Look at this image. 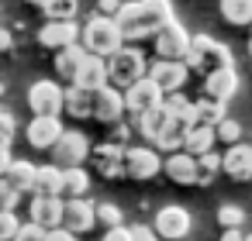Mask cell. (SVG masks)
Segmentation results:
<instances>
[{
	"label": "cell",
	"mask_w": 252,
	"mask_h": 241,
	"mask_svg": "<svg viewBox=\"0 0 252 241\" xmlns=\"http://www.w3.org/2000/svg\"><path fill=\"white\" fill-rule=\"evenodd\" d=\"M221 117H224V104L221 100H211V97L207 100H193V121L190 124H211L214 128Z\"/></svg>",
	"instance_id": "obj_33"
},
{
	"label": "cell",
	"mask_w": 252,
	"mask_h": 241,
	"mask_svg": "<svg viewBox=\"0 0 252 241\" xmlns=\"http://www.w3.org/2000/svg\"><path fill=\"white\" fill-rule=\"evenodd\" d=\"M90 189V172L83 165H73V169H63V189L59 196L63 200H76V196H87Z\"/></svg>",
	"instance_id": "obj_25"
},
{
	"label": "cell",
	"mask_w": 252,
	"mask_h": 241,
	"mask_svg": "<svg viewBox=\"0 0 252 241\" xmlns=\"http://www.w3.org/2000/svg\"><path fill=\"white\" fill-rule=\"evenodd\" d=\"M76 42H80L76 21H45L42 31H38V45H45V49H52V52L66 49V45H76Z\"/></svg>",
	"instance_id": "obj_17"
},
{
	"label": "cell",
	"mask_w": 252,
	"mask_h": 241,
	"mask_svg": "<svg viewBox=\"0 0 252 241\" xmlns=\"http://www.w3.org/2000/svg\"><path fill=\"white\" fill-rule=\"evenodd\" d=\"M90 107H94V93H87V90H80V86H73V83H69V90H63V110H66L69 117L87 121V117H90Z\"/></svg>",
	"instance_id": "obj_22"
},
{
	"label": "cell",
	"mask_w": 252,
	"mask_h": 241,
	"mask_svg": "<svg viewBox=\"0 0 252 241\" xmlns=\"http://www.w3.org/2000/svg\"><path fill=\"white\" fill-rule=\"evenodd\" d=\"M83 45L76 42V45H66V49H59L56 52V73L63 76V80H69L73 83V76H76V69H80V62H83Z\"/></svg>",
	"instance_id": "obj_27"
},
{
	"label": "cell",
	"mask_w": 252,
	"mask_h": 241,
	"mask_svg": "<svg viewBox=\"0 0 252 241\" xmlns=\"http://www.w3.org/2000/svg\"><path fill=\"white\" fill-rule=\"evenodd\" d=\"M131 231V241H159L156 238V231H149L145 224H138V227H128Z\"/></svg>",
	"instance_id": "obj_45"
},
{
	"label": "cell",
	"mask_w": 252,
	"mask_h": 241,
	"mask_svg": "<svg viewBox=\"0 0 252 241\" xmlns=\"http://www.w3.org/2000/svg\"><path fill=\"white\" fill-rule=\"evenodd\" d=\"M7 165H11V148H7V145H0V176H4Z\"/></svg>",
	"instance_id": "obj_49"
},
{
	"label": "cell",
	"mask_w": 252,
	"mask_h": 241,
	"mask_svg": "<svg viewBox=\"0 0 252 241\" xmlns=\"http://www.w3.org/2000/svg\"><path fill=\"white\" fill-rule=\"evenodd\" d=\"M125 141H128V128L121 124V128H114V131H111V145H121V148H125Z\"/></svg>",
	"instance_id": "obj_47"
},
{
	"label": "cell",
	"mask_w": 252,
	"mask_h": 241,
	"mask_svg": "<svg viewBox=\"0 0 252 241\" xmlns=\"http://www.w3.org/2000/svg\"><path fill=\"white\" fill-rule=\"evenodd\" d=\"M183 66L187 69H197V73H211V69L235 66V55H231L228 45H221L211 35H190V45L183 52Z\"/></svg>",
	"instance_id": "obj_1"
},
{
	"label": "cell",
	"mask_w": 252,
	"mask_h": 241,
	"mask_svg": "<svg viewBox=\"0 0 252 241\" xmlns=\"http://www.w3.org/2000/svg\"><path fill=\"white\" fill-rule=\"evenodd\" d=\"M100 241H131V231H128L125 224H118V227H111V231H107Z\"/></svg>",
	"instance_id": "obj_43"
},
{
	"label": "cell",
	"mask_w": 252,
	"mask_h": 241,
	"mask_svg": "<svg viewBox=\"0 0 252 241\" xmlns=\"http://www.w3.org/2000/svg\"><path fill=\"white\" fill-rule=\"evenodd\" d=\"M87 159H94V169H97L100 176H107V179H121V176H125V148H121V145L104 141V145L90 148Z\"/></svg>",
	"instance_id": "obj_16"
},
{
	"label": "cell",
	"mask_w": 252,
	"mask_h": 241,
	"mask_svg": "<svg viewBox=\"0 0 252 241\" xmlns=\"http://www.w3.org/2000/svg\"><path fill=\"white\" fill-rule=\"evenodd\" d=\"M4 179L18 189V193H32V183H35V165L25 162V159H11V165L4 169Z\"/></svg>",
	"instance_id": "obj_26"
},
{
	"label": "cell",
	"mask_w": 252,
	"mask_h": 241,
	"mask_svg": "<svg viewBox=\"0 0 252 241\" xmlns=\"http://www.w3.org/2000/svg\"><path fill=\"white\" fill-rule=\"evenodd\" d=\"M166 124H169V114H166V110H162V104H159V107H152V110H145V114H138V117H135V128H138V131H142V134H145V138H149V141H156V138H159V131H162V128H166Z\"/></svg>",
	"instance_id": "obj_29"
},
{
	"label": "cell",
	"mask_w": 252,
	"mask_h": 241,
	"mask_svg": "<svg viewBox=\"0 0 252 241\" xmlns=\"http://www.w3.org/2000/svg\"><path fill=\"white\" fill-rule=\"evenodd\" d=\"M162 110H166L169 121H176V124H190V121H193V100H187L180 90H176V93H162Z\"/></svg>",
	"instance_id": "obj_28"
},
{
	"label": "cell",
	"mask_w": 252,
	"mask_h": 241,
	"mask_svg": "<svg viewBox=\"0 0 252 241\" xmlns=\"http://www.w3.org/2000/svg\"><path fill=\"white\" fill-rule=\"evenodd\" d=\"M242 220H245V210H242L238 203L218 207V224H221V227H242Z\"/></svg>",
	"instance_id": "obj_37"
},
{
	"label": "cell",
	"mask_w": 252,
	"mask_h": 241,
	"mask_svg": "<svg viewBox=\"0 0 252 241\" xmlns=\"http://www.w3.org/2000/svg\"><path fill=\"white\" fill-rule=\"evenodd\" d=\"M49 152H52V165H59V169H73V165H83V162H87V155H90V141H87L83 131H63Z\"/></svg>",
	"instance_id": "obj_4"
},
{
	"label": "cell",
	"mask_w": 252,
	"mask_h": 241,
	"mask_svg": "<svg viewBox=\"0 0 252 241\" xmlns=\"http://www.w3.org/2000/svg\"><path fill=\"white\" fill-rule=\"evenodd\" d=\"M114 25H118V31H121L125 42H128V38H149V35H152V25H149V18L142 14V4H138V0H135V4H121V7H118Z\"/></svg>",
	"instance_id": "obj_13"
},
{
	"label": "cell",
	"mask_w": 252,
	"mask_h": 241,
	"mask_svg": "<svg viewBox=\"0 0 252 241\" xmlns=\"http://www.w3.org/2000/svg\"><path fill=\"white\" fill-rule=\"evenodd\" d=\"M73 86H80V90H87V93L107 86V62H104L100 55H83L80 69H76V76H73Z\"/></svg>",
	"instance_id": "obj_21"
},
{
	"label": "cell",
	"mask_w": 252,
	"mask_h": 241,
	"mask_svg": "<svg viewBox=\"0 0 252 241\" xmlns=\"http://www.w3.org/2000/svg\"><path fill=\"white\" fill-rule=\"evenodd\" d=\"M159 172H166L176 186H197V159L190 152H183V148L180 152H169Z\"/></svg>",
	"instance_id": "obj_18"
},
{
	"label": "cell",
	"mask_w": 252,
	"mask_h": 241,
	"mask_svg": "<svg viewBox=\"0 0 252 241\" xmlns=\"http://www.w3.org/2000/svg\"><path fill=\"white\" fill-rule=\"evenodd\" d=\"M218 241H242V227H224Z\"/></svg>",
	"instance_id": "obj_48"
},
{
	"label": "cell",
	"mask_w": 252,
	"mask_h": 241,
	"mask_svg": "<svg viewBox=\"0 0 252 241\" xmlns=\"http://www.w3.org/2000/svg\"><path fill=\"white\" fill-rule=\"evenodd\" d=\"M121 42H125V38H121L114 18H100V14H94V18L80 28V45H83L87 55H100V59H107L111 52L121 49Z\"/></svg>",
	"instance_id": "obj_2"
},
{
	"label": "cell",
	"mask_w": 252,
	"mask_h": 241,
	"mask_svg": "<svg viewBox=\"0 0 252 241\" xmlns=\"http://www.w3.org/2000/svg\"><path fill=\"white\" fill-rule=\"evenodd\" d=\"M28 4H32V7H38V11H42V7H45V4H49V0H28Z\"/></svg>",
	"instance_id": "obj_51"
},
{
	"label": "cell",
	"mask_w": 252,
	"mask_h": 241,
	"mask_svg": "<svg viewBox=\"0 0 252 241\" xmlns=\"http://www.w3.org/2000/svg\"><path fill=\"white\" fill-rule=\"evenodd\" d=\"M63 189V169L59 165H35V183H32V193H42V196H59Z\"/></svg>",
	"instance_id": "obj_24"
},
{
	"label": "cell",
	"mask_w": 252,
	"mask_h": 241,
	"mask_svg": "<svg viewBox=\"0 0 252 241\" xmlns=\"http://www.w3.org/2000/svg\"><path fill=\"white\" fill-rule=\"evenodd\" d=\"M159 169H162V159H159V152L152 145H131V148H125V176L128 179L145 183Z\"/></svg>",
	"instance_id": "obj_7"
},
{
	"label": "cell",
	"mask_w": 252,
	"mask_h": 241,
	"mask_svg": "<svg viewBox=\"0 0 252 241\" xmlns=\"http://www.w3.org/2000/svg\"><path fill=\"white\" fill-rule=\"evenodd\" d=\"M107 83L114 86V90H128L135 80H142L145 76V55L138 52V49H118V52H111L107 59Z\"/></svg>",
	"instance_id": "obj_3"
},
{
	"label": "cell",
	"mask_w": 252,
	"mask_h": 241,
	"mask_svg": "<svg viewBox=\"0 0 252 241\" xmlns=\"http://www.w3.org/2000/svg\"><path fill=\"white\" fill-rule=\"evenodd\" d=\"M94 217H97V224H104L107 231L121 224V210H118L114 203H97V207H94Z\"/></svg>",
	"instance_id": "obj_38"
},
{
	"label": "cell",
	"mask_w": 252,
	"mask_h": 241,
	"mask_svg": "<svg viewBox=\"0 0 252 241\" xmlns=\"http://www.w3.org/2000/svg\"><path fill=\"white\" fill-rule=\"evenodd\" d=\"M121 93H125V114H135V117L162 104V90H159L149 76L135 80V83H131L128 90H121Z\"/></svg>",
	"instance_id": "obj_9"
},
{
	"label": "cell",
	"mask_w": 252,
	"mask_h": 241,
	"mask_svg": "<svg viewBox=\"0 0 252 241\" xmlns=\"http://www.w3.org/2000/svg\"><path fill=\"white\" fill-rule=\"evenodd\" d=\"M221 18L228 25H252V0H221Z\"/></svg>",
	"instance_id": "obj_32"
},
{
	"label": "cell",
	"mask_w": 252,
	"mask_h": 241,
	"mask_svg": "<svg viewBox=\"0 0 252 241\" xmlns=\"http://www.w3.org/2000/svg\"><path fill=\"white\" fill-rule=\"evenodd\" d=\"M45 241H80V238L66 227H52V231H45Z\"/></svg>",
	"instance_id": "obj_44"
},
{
	"label": "cell",
	"mask_w": 252,
	"mask_h": 241,
	"mask_svg": "<svg viewBox=\"0 0 252 241\" xmlns=\"http://www.w3.org/2000/svg\"><path fill=\"white\" fill-rule=\"evenodd\" d=\"M28 220L52 231L63 224V196H42V193H32V203H28Z\"/></svg>",
	"instance_id": "obj_14"
},
{
	"label": "cell",
	"mask_w": 252,
	"mask_h": 241,
	"mask_svg": "<svg viewBox=\"0 0 252 241\" xmlns=\"http://www.w3.org/2000/svg\"><path fill=\"white\" fill-rule=\"evenodd\" d=\"M0 49H11V35L7 31H0Z\"/></svg>",
	"instance_id": "obj_50"
},
{
	"label": "cell",
	"mask_w": 252,
	"mask_h": 241,
	"mask_svg": "<svg viewBox=\"0 0 252 241\" xmlns=\"http://www.w3.org/2000/svg\"><path fill=\"white\" fill-rule=\"evenodd\" d=\"M14 241H45V227H38V224H32V220H25V224L18 227V234H14Z\"/></svg>",
	"instance_id": "obj_41"
},
{
	"label": "cell",
	"mask_w": 252,
	"mask_h": 241,
	"mask_svg": "<svg viewBox=\"0 0 252 241\" xmlns=\"http://www.w3.org/2000/svg\"><path fill=\"white\" fill-rule=\"evenodd\" d=\"M197 159V183H207L214 172H221V155L211 148V152H204V155H193Z\"/></svg>",
	"instance_id": "obj_36"
},
{
	"label": "cell",
	"mask_w": 252,
	"mask_h": 241,
	"mask_svg": "<svg viewBox=\"0 0 252 241\" xmlns=\"http://www.w3.org/2000/svg\"><path fill=\"white\" fill-rule=\"evenodd\" d=\"M18 200H21V193H18L4 176H0V210H14V207H18Z\"/></svg>",
	"instance_id": "obj_40"
},
{
	"label": "cell",
	"mask_w": 252,
	"mask_h": 241,
	"mask_svg": "<svg viewBox=\"0 0 252 241\" xmlns=\"http://www.w3.org/2000/svg\"><path fill=\"white\" fill-rule=\"evenodd\" d=\"M145 76H149L162 93H176V90H183L190 69H187L180 59H156V62L145 69Z\"/></svg>",
	"instance_id": "obj_8"
},
{
	"label": "cell",
	"mask_w": 252,
	"mask_h": 241,
	"mask_svg": "<svg viewBox=\"0 0 252 241\" xmlns=\"http://www.w3.org/2000/svg\"><path fill=\"white\" fill-rule=\"evenodd\" d=\"M235 90H238V73H235V66L211 69V73L204 76V93H207L211 100H221V104H228V100L235 97Z\"/></svg>",
	"instance_id": "obj_19"
},
{
	"label": "cell",
	"mask_w": 252,
	"mask_h": 241,
	"mask_svg": "<svg viewBox=\"0 0 252 241\" xmlns=\"http://www.w3.org/2000/svg\"><path fill=\"white\" fill-rule=\"evenodd\" d=\"M190 227H193L190 210H187V207H176V203L162 207V210L156 214V220H152V231H156L159 241H180V238L190 234Z\"/></svg>",
	"instance_id": "obj_5"
},
{
	"label": "cell",
	"mask_w": 252,
	"mask_h": 241,
	"mask_svg": "<svg viewBox=\"0 0 252 241\" xmlns=\"http://www.w3.org/2000/svg\"><path fill=\"white\" fill-rule=\"evenodd\" d=\"M183 134H187V124L169 121V124L159 131V138L152 141V148H156V152H166V155H169V152H180V148H183Z\"/></svg>",
	"instance_id": "obj_30"
},
{
	"label": "cell",
	"mask_w": 252,
	"mask_h": 241,
	"mask_svg": "<svg viewBox=\"0 0 252 241\" xmlns=\"http://www.w3.org/2000/svg\"><path fill=\"white\" fill-rule=\"evenodd\" d=\"M94 224H97V217H94V203H90L87 196L63 200V224H59V227H66V231H73V234H87Z\"/></svg>",
	"instance_id": "obj_15"
},
{
	"label": "cell",
	"mask_w": 252,
	"mask_h": 241,
	"mask_svg": "<svg viewBox=\"0 0 252 241\" xmlns=\"http://www.w3.org/2000/svg\"><path fill=\"white\" fill-rule=\"evenodd\" d=\"M90 117H97V121H104V124H118V121L125 117V93H121V90H114L111 83H107V86H100V90H94Z\"/></svg>",
	"instance_id": "obj_11"
},
{
	"label": "cell",
	"mask_w": 252,
	"mask_h": 241,
	"mask_svg": "<svg viewBox=\"0 0 252 241\" xmlns=\"http://www.w3.org/2000/svg\"><path fill=\"white\" fill-rule=\"evenodd\" d=\"M76 11H80L76 0H49V4L42 7V14H45L49 21H73Z\"/></svg>",
	"instance_id": "obj_34"
},
{
	"label": "cell",
	"mask_w": 252,
	"mask_h": 241,
	"mask_svg": "<svg viewBox=\"0 0 252 241\" xmlns=\"http://www.w3.org/2000/svg\"><path fill=\"white\" fill-rule=\"evenodd\" d=\"M238 138H242V124H238L235 117L224 114V117L214 124V141H221V145H235Z\"/></svg>",
	"instance_id": "obj_35"
},
{
	"label": "cell",
	"mask_w": 252,
	"mask_h": 241,
	"mask_svg": "<svg viewBox=\"0 0 252 241\" xmlns=\"http://www.w3.org/2000/svg\"><path fill=\"white\" fill-rule=\"evenodd\" d=\"M18 227H21V220L14 210H0V241H14Z\"/></svg>",
	"instance_id": "obj_39"
},
{
	"label": "cell",
	"mask_w": 252,
	"mask_h": 241,
	"mask_svg": "<svg viewBox=\"0 0 252 241\" xmlns=\"http://www.w3.org/2000/svg\"><path fill=\"white\" fill-rule=\"evenodd\" d=\"M28 107H32V114L59 117V114H63V86L52 83V80L32 83V90H28Z\"/></svg>",
	"instance_id": "obj_10"
},
{
	"label": "cell",
	"mask_w": 252,
	"mask_h": 241,
	"mask_svg": "<svg viewBox=\"0 0 252 241\" xmlns=\"http://www.w3.org/2000/svg\"><path fill=\"white\" fill-rule=\"evenodd\" d=\"M142 4V14L149 18V25H152V35L166 25V21H173V4L169 0H138Z\"/></svg>",
	"instance_id": "obj_31"
},
{
	"label": "cell",
	"mask_w": 252,
	"mask_h": 241,
	"mask_svg": "<svg viewBox=\"0 0 252 241\" xmlns=\"http://www.w3.org/2000/svg\"><path fill=\"white\" fill-rule=\"evenodd\" d=\"M11 141H14V117L7 110H0V145L11 148Z\"/></svg>",
	"instance_id": "obj_42"
},
{
	"label": "cell",
	"mask_w": 252,
	"mask_h": 241,
	"mask_svg": "<svg viewBox=\"0 0 252 241\" xmlns=\"http://www.w3.org/2000/svg\"><path fill=\"white\" fill-rule=\"evenodd\" d=\"M242 241H252V234H242Z\"/></svg>",
	"instance_id": "obj_52"
},
{
	"label": "cell",
	"mask_w": 252,
	"mask_h": 241,
	"mask_svg": "<svg viewBox=\"0 0 252 241\" xmlns=\"http://www.w3.org/2000/svg\"><path fill=\"white\" fill-rule=\"evenodd\" d=\"M187 45H190V35H187V28L173 18V21H166L156 35H152V49H156V59H180L183 62V52H187Z\"/></svg>",
	"instance_id": "obj_6"
},
{
	"label": "cell",
	"mask_w": 252,
	"mask_h": 241,
	"mask_svg": "<svg viewBox=\"0 0 252 241\" xmlns=\"http://www.w3.org/2000/svg\"><path fill=\"white\" fill-rule=\"evenodd\" d=\"M249 55H252V42H249Z\"/></svg>",
	"instance_id": "obj_53"
},
{
	"label": "cell",
	"mask_w": 252,
	"mask_h": 241,
	"mask_svg": "<svg viewBox=\"0 0 252 241\" xmlns=\"http://www.w3.org/2000/svg\"><path fill=\"white\" fill-rule=\"evenodd\" d=\"M221 172H228L238 183L252 179V145H242V141L228 145V152L221 155Z\"/></svg>",
	"instance_id": "obj_20"
},
{
	"label": "cell",
	"mask_w": 252,
	"mask_h": 241,
	"mask_svg": "<svg viewBox=\"0 0 252 241\" xmlns=\"http://www.w3.org/2000/svg\"><path fill=\"white\" fill-rule=\"evenodd\" d=\"M118 7H121V0H100V4H97V14H100V18H114Z\"/></svg>",
	"instance_id": "obj_46"
},
{
	"label": "cell",
	"mask_w": 252,
	"mask_h": 241,
	"mask_svg": "<svg viewBox=\"0 0 252 241\" xmlns=\"http://www.w3.org/2000/svg\"><path fill=\"white\" fill-rule=\"evenodd\" d=\"M63 131H66V128H63V121H59V117L35 114V117L28 121V128H25V138H28V145H32V148H42V152H49Z\"/></svg>",
	"instance_id": "obj_12"
},
{
	"label": "cell",
	"mask_w": 252,
	"mask_h": 241,
	"mask_svg": "<svg viewBox=\"0 0 252 241\" xmlns=\"http://www.w3.org/2000/svg\"><path fill=\"white\" fill-rule=\"evenodd\" d=\"M214 148V128L211 124H187V134H183V152L190 155H204Z\"/></svg>",
	"instance_id": "obj_23"
}]
</instances>
